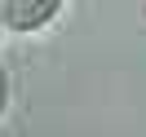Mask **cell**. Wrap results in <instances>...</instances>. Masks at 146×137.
Wrapping results in <instances>:
<instances>
[{"label": "cell", "instance_id": "2", "mask_svg": "<svg viewBox=\"0 0 146 137\" xmlns=\"http://www.w3.org/2000/svg\"><path fill=\"white\" fill-rule=\"evenodd\" d=\"M5 102H9V80H5V66H0V111H5Z\"/></svg>", "mask_w": 146, "mask_h": 137}, {"label": "cell", "instance_id": "1", "mask_svg": "<svg viewBox=\"0 0 146 137\" xmlns=\"http://www.w3.org/2000/svg\"><path fill=\"white\" fill-rule=\"evenodd\" d=\"M58 13V0H5L0 5V18L9 27H40Z\"/></svg>", "mask_w": 146, "mask_h": 137}]
</instances>
